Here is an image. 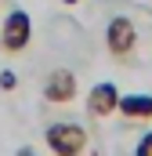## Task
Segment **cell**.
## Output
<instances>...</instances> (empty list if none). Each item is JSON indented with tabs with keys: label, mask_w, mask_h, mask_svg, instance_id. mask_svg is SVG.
Listing matches in <instances>:
<instances>
[{
	"label": "cell",
	"mask_w": 152,
	"mask_h": 156,
	"mask_svg": "<svg viewBox=\"0 0 152 156\" xmlns=\"http://www.w3.org/2000/svg\"><path fill=\"white\" fill-rule=\"evenodd\" d=\"M43 142H47V149L54 156H80L87 149V131L80 127V123H51L47 131H43Z\"/></svg>",
	"instance_id": "cell-1"
},
{
	"label": "cell",
	"mask_w": 152,
	"mask_h": 156,
	"mask_svg": "<svg viewBox=\"0 0 152 156\" xmlns=\"http://www.w3.org/2000/svg\"><path fill=\"white\" fill-rule=\"evenodd\" d=\"M105 47H109V55H112L116 62H130V58H134V47H138V29H134V22L123 18V15H116L112 22L105 26Z\"/></svg>",
	"instance_id": "cell-2"
},
{
	"label": "cell",
	"mask_w": 152,
	"mask_h": 156,
	"mask_svg": "<svg viewBox=\"0 0 152 156\" xmlns=\"http://www.w3.org/2000/svg\"><path fill=\"white\" fill-rule=\"evenodd\" d=\"M29 40H33V22H29V15H26L22 7L7 11L4 29H0V47H4L7 55H22V51L29 47Z\"/></svg>",
	"instance_id": "cell-3"
},
{
	"label": "cell",
	"mask_w": 152,
	"mask_h": 156,
	"mask_svg": "<svg viewBox=\"0 0 152 156\" xmlns=\"http://www.w3.org/2000/svg\"><path fill=\"white\" fill-rule=\"evenodd\" d=\"M116 105H119V91H116V83H94V87L87 91V113H91L94 120L112 116Z\"/></svg>",
	"instance_id": "cell-4"
},
{
	"label": "cell",
	"mask_w": 152,
	"mask_h": 156,
	"mask_svg": "<svg viewBox=\"0 0 152 156\" xmlns=\"http://www.w3.org/2000/svg\"><path fill=\"white\" fill-rule=\"evenodd\" d=\"M43 98L54 102V105H69L76 98V76L69 69H54L51 76L43 80Z\"/></svg>",
	"instance_id": "cell-5"
},
{
	"label": "cell",
	"mask_w": 152,
	"mask_h": 156,
	"mask_svg": "<svg viewBox=\"0 0 152 156\" xmlns=\"http://www.w3.org/2000/svg\"><path fill=\"white\" fill-rule=\"evenodd\" d=\"M116 113L123 120H152V94H119Z\"/></svg>",
	"instance_id": "cell-6"
},
{
	"label": "cell",
	"mask_w": 152,
	"mask_h": 156,
	"mask_svg": "<svg viewBox=\"0 0 152 156\" xmlns=\"http://www.w3.org/2000/svg\"><path fill=\"white\" fill-rule=\"evenodd\" d=\"M134 156H152V131L138 142V149H134Z\"/></svg>",
	"instance_id": "cell-7"
},
{
	"label": "cell",
	"mask_w": 152,
	"mask_h": 156,
	"mask_svg": "<svg viewBox=\"0 0 152 156\" xmlns=\"http://www.w3.org/2000/svg\"><path fill=\"white\" fill-rule=\"evenodd\" d=\"M15 83H18V80H15L11 69H4V73H0V87H4V91H15Z\"/></svg>",
	"instance_id": "cell-8"
},
{
	"label": "cell",
	"mask_w": 152,
	"mask_h": 156,
	"mask_svg": "<svg viewBox=\"0 0 152 156\" xmlns=\"http://www.w3.org/2000/svg\"><path fill=\"white\" fill-rule=\"evenodd\" d=\"M15 156H36V149H33V145H22V149H18Z\"/></svg>",
	"instance_id": "cell-9"
},
{
	"label": "cell",
	"mask_w": 152,
	"mask_h": 156,
	"mask_svg": "<svg viewBox=\"0 0 152 156\" xmlns=\"http://www.w3.org/2000/svg\"><path fill=\"white\" fill-rule=\"evenodd\" d=\"M62 4H69V7H73V4H80V0H62Z\"/></svg>",
	"instance_id": "cell-10"
}]
</instances>
